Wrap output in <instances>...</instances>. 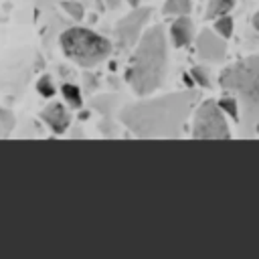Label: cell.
<instances>
[{
  "label": "cell",
  "instance_id": "obj_12",
  "mask_svg": "<svg viewBox=\"0 0 259 259\" xmlns=\"http://www.w3.org/2000/svg\"><path fill=\"white\" fill-rule=\"evenodd\" d=\"M219 107L223 109V113H227L229 117H233L235 121H239V101H237L235 95L227 93V95L219 101Z\"/></svg>",
  "mask_w": 259,
  "mask_h": 259
},
{
  "label": "cell",
  "instance_id": "obj_8",
  "mask_svg": "<svg viewBox=\"0 0 259 259\" xmlns=\"http://www.w3.org/2000/svg\"><path fill=\"white\" fill-rule=\"evenodd\" d=\"M40 117H42V121L55 132V134H63L67 127H69V123H71V115H69V111L61 105V103H49L42 111H40Z\"/></svg>",
  "mask_w": 259,
  "mask_h": 259
},
{
  "label": "cell",
  "instance_id": "obj_15",
  "mask_svg": "<svg viewBox=\"0 0 259 259\" xmlns=\"http://www.w3.org/2000/svg\"><path fill=\"white\" fill-rule=\"evenodd\" d=\"M14 130V115L8 109L0 107V138H6Z\"/></svg>",
  "mask_w": 259,
  "mask_h": 259
},
{
  "label": "cell",
  "instance_id": "obj_13",
  "mask_svg": "<svg viewBox=\"0 0 259 259\" xmlns=\"http://www.w3.org/2000/svg\"><path fill=\"white\" fill-rule=\"evenodd\" d=\"M61 91H63V95H65V101L71 105V107H81V103H83V99H81V91H79V87L77 85H73V83H65L63 87H61Z\"/></svg>",
  "mask_w": 259,
  "mask_h": 259
},
{
  "label": "cell",
  "instance_id": "obj_11",
  "mask_svg": "<svg viewBox=\"0 0 259 259\" xmlns=\"http://www.w3.org/2000/svg\"><path fill=\"white\" fill-rule=\"evenodd\" d=\"M233 6H235V0H208V6H206V16H208V18L223 16V14H227V12H229Z\"/></svg>",
  "mask_w": 259,
  "mask_h": 259
},
{
  "label": "cell",
  "instance_id": "obj_17",
  "mask_svg": "<svg viewBox=\"0 0 259 259\" xmlns=\"http://www.w3.org/2000/svg\"><path fill=\"white\" fill-rule=\"evenodd\" d=\"M190 73H192V77H194V81L198 85H202V87H208L210 85V77H208V73H206L204 67H194Z\"/></svg>",
  "mask_w": 259,
  "mask_h": 259
},
{
  "label": "cell",
  "instance_id": "obj_6",
  "mask_svg": "<svg viewBox=\"0 0 259 259\" xmlns=\"http://www.w3.org/2000/svg\"><path fill=\"white\" fill-rule=\"evenodd\" d=\"M150 18V8H136L125 18H121L115 26V38L119 49H130L140 40L142 28Z\"/></svg>",
  "mask_w": 259,
  "mask_h": 259
},
{
  "label": "cell",
  "instance_id": "obj_16",
  "mask_svg": "<svg viewBox=\"0 0 259 259\" xmlns=\"http://www.w3.org/2000/svg\"><path fill=\"white\" fill-rule=\"evenodd\" d=\"M36 87H38V93L45 95V97H53V95H55V85H53V81H51L49 75L40 77V81H38Z\"/></svg>",
  "mask_w": 259,
  "mask_h": 259
},
{
  "label": "cell",
  "instance_id": "obj_10",
  "mask_svg": "<svg viewBox=\"0 0 259 259\" xmlns=\"http://www.w3.org/2000/svg\"><path fill=\"white\" fill-rule=\"evenodd\" d=\"M162 12L172 16H184L190 12V0H166Z\"/></svg>",
  "mask_w": 259,
  "mask_h": 259
},
{
  "label": "cell",
  "instance_id": "obj_4",
  "mask_svg": "<svg viewBox=\"0 0 259 259\" xmlns=\"http://www.w3.org/2000/svg\"><path fill=\"white\" fill-rule=\"evenodd\" d=\"M63 53L81 67H93L111 53V42L89 28H69L61 34Z\"/></svg>",
  "mask_w": 259,
  "mask_h": 259
},
{
  "label": "cell",
  "instance_id": "obj_20",
  "mask_svg": "<svg viewBox=\"0 0 259 259\" xmlns=\"http://www.w3.org/2000/svg\"><path fill=\"white\" fill-rule=\"evenodd\" d=\"M127 2H132V6H138V0H127Z\"/></svg>",
  "mask_w": 259,
  "mask_h": 259
},
{
  "label": "cell",
  "instance_id": "obj_21",
  "mask_svg": "<svg viewBox=\"0 0 259 259\" xmlns=\"http://www.w3.org/2000/svg\"><path fill=\"white\" fill-rule=\"evenodd\" d=\"M255 130H257V134H259V121H257V123H255Z\"/></svg>",
  "mask_w": 259,
  "mask_h": 259
},
{
  "label": "cell",
  "instance_id": "obj_1",
  "mask_svg": "<svg viewBox=\"0 0 259 259\" xmlns=\"http://www.w3.org/2000/svg\"><path fill=\"white\" fill-rule=\"evenodd\" d=\"M196 99L198 93L192 89L144 99L125 105L119 119L140 138H176L182 134Z\"/></svg>",
  "mask_w": 259,
  "mask_h": 259
},
{
  "label": "cell",
  "instance_id": "obj_19",
  "mask_svg": "<svg viewBox=\"0 0 259 259\" xmlns=\"http://www.w3.org/2000/svg\"><path fill=\"white\" fill-rule=\"evenodd\" d=\"M253 26L259 30V10H257V12H255V16H253Z\"/></svg>",
  "mask_w": 259,
  "mask_h": 259
},
{
  "label": "cell",
  "instance_id": "obj_2",
  "mask_svg": "<svg viewBox=\"0 0 259 259\" xmlns=\"http://www.w3.org/2000/svg\"><path fill=\"white\" fill-rule=\"evenodd\" d=\"M166 61H168L166 34H164V28L156 24L140 36L132 67L125 73L127 81L132 83L138 95L142 97L150 95L162 85L166 75Z\"/></svg>",
  "mask_w": 259,
  "mask_h": 259
},
{
  "label": "cell",
  "instance_id": "obj_9",
  "mask_svg": "<svg viewBox=\"0 0 259 259\" xmlns=\"http://www.w3.org/2000/svg\"><path fill=\"white\" fill-rule=\"evenodd\" d=\"M170 36H172V42L176 47H186L192 42L194 38V26H192V20L184 14V16H178L172 26H170Z\"/></svg>",
  "mask_w": 259,
  "mask_h": 259
},
{
  "label": "cell",
  "instance_id": "obj_14",
  "mask_svg": "<svg viewBox=\"0 0 259 259\" xmlns=\"http://www.w3.org/2000/svg\"><path fill=\"white\" fill-rule=\"evenodd\" d=\"M214 32L221 34L223 38H231V34H233V18L227 16V14L219 16L214 20Z\"/></svg>",
  "mask_w": 259,
  "mask_h": 259
},
{
  "label": "cell",
  "instance_id": "obj_18",
  "mask_svg": "<svg viewBox=\"0 0 259 259\" xmlns=\"http://www.w3.org/2000/svg\"><path fill=\"white\" fill-rule=\"evenodd\" d=\"M63 8L69 12L73 18H83V6L79 2H63Z\"/></svg>",
  "mask_w": 259,
  "mask_h": 259
},
{
  "label": "cell",
  "instance_id": "obj_3",
  "mask_svg": "<svg viewBox=\"0 0 259 259\" xmlns=\"http://www.w3.org/2000/svg\"><path fill=\"white\" fill-rule=\"evenodd\" d=\"M221 87L235 95L243 107V121L247 125L259 121V55L245 57L229 65L221 77Z\"/></svg>",
  "mask_w": 259,
  "mask_h": 259
},
{
  "label": "cell",
  "instance_id": "obj_5",
  "mask_svg": "<svg viewBox=\"0 0 259 259\" xmlns=\"http://www.w3.org/2000/svg\"><path fill=\"white\" fill-rule=\"evenodd\" d=\"M192 138L198 140H227L231 138L227 119L219 103L206 99L198 105L192 119Z\"/></svg>",
  "mask_w": 259,
  "mask_h": 259
},
{
  "label": "cell",
  "instance_id": "obj_7",
  "mask_svg": "<svg viewBox=\"0 0 259 259\" xmlns=\"http://www.w3.org/2000/svg\"><path fill=\"white\" fill-rule=\"evenodd\" d=\"M227 45L225 38L210 30H200L196 36V55L210 63H221L225 59Z\"/></svg>",
  "mask_w": 259,
  "mask_h": 259
}]
</instances>
